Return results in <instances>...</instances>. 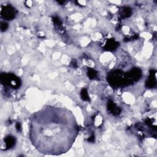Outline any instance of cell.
<instances>
[{
    "label": "cell",
    "instance_id": "cell-1",
    "mask_svg": "<svg viewBox=\"0 0 157 157\" xmlns=\"http://www.w3.org/2000/svg\"><path fill=\"white\" fill-rule=\"evenodd\" d=\"M108 81L111 86L114 88L124 86L131 83L129 80L127 74L118 70L112 71L108 74Z\"/></svg>",
    "mask_w": 157,
    "mask_h": 157
},
{
    "label": "cell",
    "instance_id": "cell-2",
    "mask_svg": "<svg viewBox=\"0 0 157 157\" xmlns=\"http://www.w3.org/2000/svg\"><path fill=\"white\" fill-rule=\"evenodd\" d=\"M1 82L5 85H8L13 89H17L20 86L21 81L13 74H2Z\"/></svg>",
    "mask_w": 157,
    "mask_h": 157
},
{
    "label": "cell",
    "instance_id": "cell-3",
    "mask_svg": "<svg viewBox=\"0 0 157 157\" xmlns=\"http://www.w3.org/2000/svg\"><path fill=\"white\" fill-rule=\"evenodd\" d=\"M1 15L3 18L5 20H12L15 18L16 15V11L11 6H2Z\"/></svg>",
    "mask_w": 157,
    "mask_h": 157
},
{
    "label": "cell",
    "instance_id": "cell-4",
    "mask_svg": "<svg viewBox=\"0 0 157 157\" xmlns=\"http://www.w3.org/2000/svg\"><path fill=\"white\" fill-rule=\"evenodd\" d=\"M127 75L129 80L132 83L134 81H137L141 77L142 71L140 69L134 68L127 73Z\"/></svg>",
    "mask_w": 157,
    "mask_h": 157
},
{
    "label": "cell",
    "instance_id": "cell-5",
    "mask_svg": "<svg viewBox=\"0 0 157 157\" xmlns=\"http://www.w3.org/2000/svg\"><path fill=\"white\" fill-rule=\"evenodd\" d=\"M156 71L153 69H151L150 71L149 77L146 82V86L149 89H153L156 86V81L155 77Z\"/></svg>",
    "mask_w": 157,
    "mask_h": 157
},
{
    "label": "cell",
    "instance_id": "cell-6",
    "mask_svg": "<svg viewBox=\"0 0 157 157\" xmlns=\"http://www.w3.org/2000/svg\"><path fill=\"white\" fill-rule=\"evenodd\" d=\"M108 109L114 115H117L121 112V109L120 108L117 107L116 104L111 100H109L108 102Z\"/></svg>",
    "mask_w": 157,
    "mask_h": 157
},
{
    "label": "cell",
    "instance_id": "cell-7",
    "mask_svg": "<svg viewBox=\"0 0 157 157\" xmlns=\"http://www.w3.org/2000/svg\"><path fill=\"white\" fill-rule=\"evenodd\" d=\"M118 46V42L115 41L114 39H110L108 40L105 46H104V49L109 51H113L115 50Z\"/></svg>",
    "mask_w": 157,
    "mask_h": 157
},
{
    "label": "cell",
    "instance_id": "cell-8",
    "mask_svg": "<svg viewBox=\"0 0 157 157\" xmlns=\"http://www.w3.org/2000/svg\"><path fill=\"white\" fill-rule=\"evenodd\" d=\"M6 149H11L15 144V138L12 136H8L5 139Z\"/></svg>",
    "mask_w": 157,
    "mask_h": 157
},
{
    "label": "cell",
    "instance_id": "cell-9",
    "mask_svg": "<svg viewBox=\"0 0 157 157\" xmlns=\"http://www.w3.org/2000/svg\"><path fill=\"white\" fill-rule=\"evenodd\" d=\"M131 14H132L131 9L130 8L126 7L123 9V11H122V12L121 14V15L122 17H123V18H128V17H130L131 16Z\"/></svg>",
    "mask_w": 157,
    "mask_h": 157
},
{
    "label": "cell",
    "instance_id": "cell-10",
    "mask_svg": "<svg viewBox=\"0 0 157 157\" xmlns=\"http://www.w3.org/2000/svg\"><path fill=\"white\" fill-rule=\"evenodd\" d=\"M80 96L82 98V99L83 100V101H90V97H89V95L88 94V92H87V90L86 89H83L82 90H81V92H80Z\"/></svg>",
    "mask_w": 157,
    "mask_h": 157
},
{
    "label": "cell",
    "instance_id": "cell-11",
    "mask_svg": "<svg viewBox=\"0 0 157 157\" xmlns=\"http://www.w3.org/2000/svg\"><path fill=\"white\" fill-rule=\"evenodd\" d=\"M88 73V76L90 79H94L97 76L96 71L92 68H89L88 69V73Z\"/></svg>",
    "mask_w": 157,
    "mask_h": 157
},
{
    "label": "cell",
    "instance_id": "cell-12",
    "mask_svg": "<svg viewBox=\"0 0 157 157\" xmlns=\"http://www.w3.org/2000/svg\"><path fill=\"white\" fill-rule=\"evenodd\" d=\"M0 27H1V30L2 31H5L8 28V24L5 22H1V25H0Z\"/></svg>",
    "mask_w": 157,
    "mask_h": 157
},
{
    "label": "cell",
    "instance_id": "cell-13",
    "mask_svg": "<svg viewBox=\"0 0 157 157\" xmlns=\"http://www.w3.org/2000/svg\"><path fill=\"white\" fill-rule=\"evenodd\" d=\"M53 21H54V22L56 25H61V20H60V19L58 18V17H54V18L53 19Z\"/></svg>",
    "mask_w": 157,
    "mask_h": 157
},
{
    "label": "cell",
    "instance_id": "cell-14",
    "mask_svg": "<svg viewBox=\"0 0 157 157\" xmlns=\"http://www.w3.org/2000/svg\"><path fill=\"white\" fill-rule=\"evenodd\" d=\"M16 129L18 131H20L21 126H20V123H17V124H16Z\"/></svg>",
    "mask_w": 157,
    "mask_h": 157
},
{
    "label": "cell",
    "instance_id": "cell-15",
    "mask_svg": "<svg viewBox=\"0 0 157 157\" xmlns=\"http://www.w3.org/2000/svg\"><path fill=\"white\" fill-rule=\"evenodd\" d=\"M58 3H60V4H61V5H62V4L64 3V2H58Z\"/></svg>",
    "mask_w": 157,
    "mask_h": 157
}]
</instances>
